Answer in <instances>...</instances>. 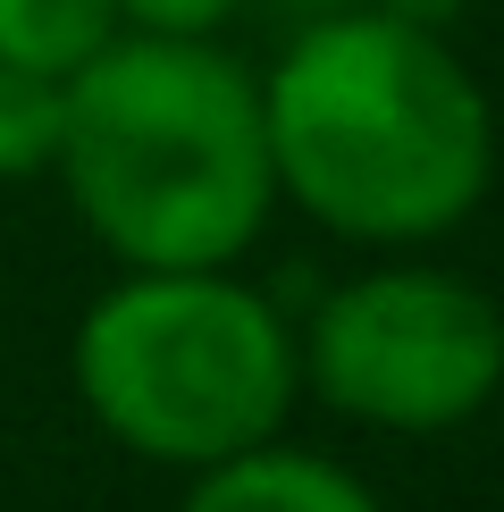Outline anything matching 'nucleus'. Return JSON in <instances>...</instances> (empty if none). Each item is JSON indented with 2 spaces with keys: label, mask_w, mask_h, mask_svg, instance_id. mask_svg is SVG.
<instances>
[{
  "label": "nucleus",
  "mask_w": 504,
  "mask_h": 512,
  "mask_svg": "<svg viewBox=\"0 0 504 512\" xmlns=\"http://www.w3.org/2000/svg\"><path fill=\"white\" fill-rule=\"evenodd\" d=\"M278 202L345 244H437L496 185V101L454 34L370 9H320L261 76Z\"/></svg>",
  "instance_id": "1"
},
{
  "label": "nucleus",
  "mask_w": 504,
  "mask_h": 512,
  "mask_svg": "<svg viewBox=\"0 0 504 512\" xmlns=\"http://www.w3.org/2000/svg\"><path fill=\"white\" fill-rule=\"evenodd\" d=\"M51 177L118 269H236L278 210L261 76L210 34L118 26L68 76Z\"/></svg>",
  "instance_id": "2"
},
{
  "label": "nucleus",
  "mask_w": 504,
  "mask_h": 512,
  "mask_svg": "<svg viewBox=\"0 0 504 512\" xmlns=\"http://www.w3.org/2000/svg\"><path fill=\"white\" fill-rule=\"evenodd\" d=\"M76 403L152 471H210L286 437L303 403L294 319L236 269H118L68 336Z\"/></svg>",
  "instance_id": "3"
},
{
  "label": "nucleus",
  "mask_w": 504,
  "mask_h": 512,
  "mask_svg": "<svg viewBox=\"0 0 504 512\" xmlns=\"http://www.w3.org/2000/svg\"><path fill=\"white\" fill-rule=\"evenodd\" d=\"M303 395L387 437H446L504 395V311L437 261L353 269L294 328Z\"/></svg>",
  "instance_id": "4"
},
{
  "label": "nucleus",
  "mask_w": 504,
  "mask_h": 512,
  "mask_svg": "<svg viewBox=\"0 0 504 512\" xmlns=\"http://www.w3.org/2000/svg\"><path fill=\"white\" fill-rule=\"evenodd\" d=\"M177 512H387V504H378V487L362 471L269 437L252 454H227L210 471H194Z\"/></svg>",
  "instance_id": "5"
},
{
  "label": "nucleus",
  "mask_w": 504,
  "mask_h": 512,
  "mask_svg": "<svg viewBox=\"0 0 504 512\" xmlns=\"http://www.w3.org/2000/svg\"><path fill=\"white\" fill-rule=\"evenodd\" d=\"M118 34V0H0V59L76 76Z\"/></svg>",
  "instance_id": "6"
},
{
  "label": "nucleus",
  "mask_w": 504,
  "mask_h": 512,
  "mask_svg": "<svg viewBox=\"0 0 504 512\" xmlns=\"http://www.w3.org/2000/svg\"><path fill=\"white\" fill-rule=\"evenodd\" d=\"M59 126H68V76L0 59V185H34V177H51V160H59Z\"/></svg>",
  "instance_id": "7"
},
{
  "label": "nucleus",
  "mask_w": 504,
  "mask_h": 512,
  "mask_svg": "<svg viewBox=\"0 0 504 512\" xmlns=\"http://www.w3.org/2000/svg\"><path fill=\"white\" fill-rule=\"evenodd\" d=\"M244 0H118L126 34H219Z\"/></svg>",
  "instance_id": "8"
},
{
  "label": "nucleus",
  "mask_w": 504,
  "mask_h": 512,
  "mask_svg": "<svg viewBox=\"0 0 504 512\" xmlns=\"http://www.w3.org/2000/svg\"><path fill=\"white\" fill-rule=\"evenodd\" d=\"M286 9H311V17H320V9H353V0H286Z\"/></svg>",
  "instance_id": "9"
}]
</instances>
